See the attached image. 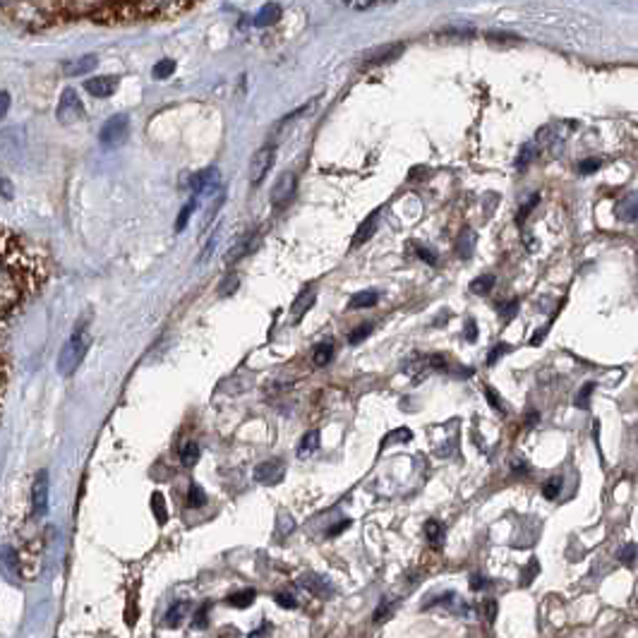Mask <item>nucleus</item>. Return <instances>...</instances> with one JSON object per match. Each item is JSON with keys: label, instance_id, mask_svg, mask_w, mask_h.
<instances>
[{"label": "nucleus", "instance_id": "f704fd0d", "mask_svg": "<svg viewBox=\"0 0 638 638\" xmlns=\"http://www.w3.org/2000/svg\"><path fill=\"white\" fill-rule=\"evenodd\" d=\"M209 607H212V605H209V602H204L202 610L195 614V622H192V626H195V629H207V624H209V619H207Z\"/></svg>", "mask_w": 638, "mask_h": 638}, {"label": "nucleus", "instance_id": "20e7f679", "mask_svg": "<svg viewBox=\"0 0 638 638\" xmlns=\"http://www.w3.org/2000/svg\"><path fill=\"white\" fill-rule=\"evenodd\" d=\"M274 159H276V146L274 144H264L260 146V149L253 154V159H250V183L253 185H260L262 180L267 178V173L272 171L274 166Z\"/></svg>", "mask_w": 638, "mask_h": 638}, {"label": "nucleus", "instance_id": "aec40b11", "mask_svg": "<svg viewBox=\"0 0 638 638\" xmlns=\"http://www.w3.org/2000/svg\"><path fill=\"white\" fill-rule=\"evenodd\" d=\"M377 300H379V295L374 291H360L348 300V310H367V307L377 305Z\"/></svg>", "mask_w": 638, "mask_h": 638}, {"label": "nucleus", "instance_id": "0eeeda50", "mask_svg": "<svg viewBox=\"0 0 638 638\" xmlns=\"http://www.w3.org/2000/svg\"><path fill=\"white\" fill-rule=\"evenodd\" d=\"M221 185V173L216 168H207L202 173H195L190 178V190L195 195H214Z\"/></svg>", "mask_w": 638, "mask_h": 638}, {"label": "nucleus", "instance_id": "4c0bfd02", "mask_svg": "<svg viewBox=\"0 0 638 638\" xmlns=\"http://www.w3.org/2000/svg\"><path fill=\"white\" fill-rule=\"evenodd\" d=\"M276 605H281V607H286V610H293V607H298V600L293 598L291 593H276Z\"/></svg>", "mask_w": 638, "mask_h": 638}, {"label": "nucleus", "instance_id": "13d9d810", "mask_svg": "<svg viewBox=\"0 0 638 638\" xmlns=\"http://www.w3.org/2000/svg\"><path fill=\"white\" fill-rule=\"evenodd\" d=\"M513 471H516V473H521V471H528V464H523V461H521V459H516V461H513Z\"/></svg>", "mask_w": 638, "mask_h": 638}, {"label": "nucleus", "instance_id": "f8f14e48", "mask_svg": "<svg viewBox=\"0 0 638 638\" xmlns=\"http://www.w3.org/2000/svg\"><path fill=\"white\" fill-rule=\"evenodd\" d=\"M84 89L96 98H108L118 89V77L115 75H103V77H91L84 82Z\"/></svg>", "mask_w": 638, "mask_h": 638}, {"label": "nucleus", "instance_id": "a19ab883", "mask_svg": "<svg viewBox=\"0 0 638 638\" xmlns=\"http://www.w3.org/2000/svg\"><path fill=\"white\" fill-rule=\"evenodd\" d=\"M216 243H219V233H214V236H212V238H209L207 248H204V253H202V257H200V260H197V262H202V264H204V262H207V260H209V257H212V255H214V248H216Z\"/></svg>", "mask_w": 638, "mask_h": 638}, {"label": "nucleus", "instance_id": "f3484780", "mask_svg": "<svg viewBox=\"0 0 638 638\" xmlns=\"http://www.w3.org/2000/svg\"><path fill=\"white\" fill-rule=\"evenodd\" d=\"M279 17H281V5L267 3V5H262V10L255 15V27H272L279 22Z\"/></svg>", "mask_w": 638, "mask_h": 638}, {"label": "nucleus", "instance_id": "c85d7f7f", "mask_svg": "<svg viewBox=\"0 0 638 638\" xmlns=\"http://www.w3.org/2000/svg\"><path fill=\"white\" fill-rule=\"evenodd\" d=\"M187 602H175V605L168 610V614H166V624L168 626H178L180 624V619L185 617V612H187Z\"/></svg>", "mask_w": 638, "mask_h": 638}, {"label": "nucleus", "instance_id": "dca6fc26", "mask_svg": "<svg viewBox=\"0 0 638 638\" xmlns=\"http://www.w3.org/2000/svg\"><path fill=\"white\" fill-rule=\"evenodd\" d=\"M302 585L310 590L312 595H317V598H331V583L326 581L324 576H317V573H310V576L302 578Z\"/></svg>", "mask_w": 638, "mask_h": 638}, {"label": "nucleus", "instance_id": "864d4df0", "mask_svg": "<svg viewBox=\"0 0 638 638\" xmlns=\"http://www.w3.org/2000/svg\"><path fill=\"white\" fill-rule=\"evenodd\" d=\"M485 612H487V619L492 622L495 619V614H497V605H495V600H487V605H485Z\"/></svg>", "mask_w": 638, "mask_h": 638}, {"label": "nucleus", "instance_id": "09e8293b", "mask_svg": "<svg viewBox=\"0 0 638 638\" xmlns=\"http://www.w3.org/2000/svg\"><path fill=\"white\" fill-rule=\"evenodd\" d=\"M634 552H636V547L634 545H626L622 552H619V559L622 561H626V564H631L634 561Z\"/></svg>", "mask_w": 638, "mask_h": 638}, {"label": "nucleus", "instance_id": "72a5a7b5", "mask_svg": "<svg viewBox=\"0 0 638 638\" xmlns=\"http://www.w3.org/2000/svg\"><path fill=\"white\" fill-rule=\"evenodd\" d=\"M240 286V279L238 276H228L224 283H221V291H219V295L221 298H228L231 293H236V288Z\"/></svg>", "mask_w": 638, "mask_h": 638}, {"label": "nucleus", "instance_id": "412c9836", "mask_svg": "<svg viewBox=\"0 0 638 638\" xmlns=\"http://www.w3.org/2000/svg\"><path fill=\"white\" fill-rule=\"evenodd\" d=\"M180 461H183L185 468H192L200 461V444L197 442H185L180 447Z\"/></svg>", "mask_w": 638, "mask_h": 638}, {"label": "nucleus", "instance_id": "6ab92c4d", "mask_svg": "<svg viewBox=\"0 0 638 638\" xmlns=\"http://www.w3.org/2000/svg\"><path fill=\"white\" fill-rule=\"evenodd\" d=\"M473 248H476V233H473L471 228H464V231L459 233V240H456V255H459L461 260H468V257L473 255Z\"/></svg>", "mask_w": 638, "mask_h": 638}, {"label": "nucleus", "instance_id": "c9c22d12", "mask_svg": "<svg viewBox=\"0 0 638 638\" xmlns=\"http://www.w3.org/2000/svg\"><path fill=\"white\" fill-rule=\"evenodd\" d=\"M413 439V432L406 430V427H401V430L391 432L389 437H386V442H396V444H403V442H411Z\"/></svg>", "mask_w": 638, "mask_h": 638}, {"label": "nucleus", "instance_id": "37998d69", "mask_svg": "<svg viewBox=\"0 0 638 638\" xmlns=\"http://www.w3.org/2000/svg\"><path fill=\"white\" fill-rule=\"evenodd\" d=\"M590 394H593V384H585V389L578 391V396H576V406H581V408L588 406Z\"/></svg>", "mask_w": 638, "mask_h": 638}, {"label": "nucleus", "instance_id": "49530a36", "mask_svg": "<svg viewBox=\"0 0 638 638\" xmlns=\"http://www.w3.org/2000/svg\"><path fill=\"white\" fill-rule=\"evenodd\" d=\"M600 168V161L598 159H588V161H583L581 166H578V171L581 173H593V171H598Z\"/></svg>", "mask_w": 638, "mask_h": 638}, {"label": "nucleus", "instance_id": "393cba45", "mask_svg": "<svg viewBox=\"0 0 638 638\" xmlns=\"http://www.w3.org/2000/svg\"><path fill=\"white\" fill-rule=\"evenodd\" d=\"M492 286H495L492 274H483V276L471 281V293H476V295H487V293L492 291Z\"/></svg>", "mask_w": 638, "mask_h": 638}, {"label": "nucleus", "instance_id": "39448f33", "mask_svg": "<svg viewBox=\"0 0 638 638\" xmlns=\"http://www.w3.org/2000/svg\"><path fill=\"white\" fill-rule=\"evenodd\" d=\"M295 192H298V175L293 171H286L276 180V185H274V190H272V204L276 209L288 207L291 200L295 197Z\"/></svg>", "mask_w": 638, "mask_h": 638}, {"label": "nucleus", "instance_id": "ea45409f", "mask_svg": "<svg viewBox=\"0 0 638 638\" xmlns=\"http://www.w3.org/2000/svg\"><path fill=\"white\" fill-rule=\"evenodd\" d=\"M0 195H3L5 200H13L15 197V187L8 178H5V175H0Z\"/></svg>", "mask_w": 638, "mask_h": 638}, {"label": "nucleus", "instance_id": "c756f323", "mask_svg": "<svg viewBox=\"0 0 638 638\" xmlns=\"http://www.w3.org/2000/svg\"><path fill=\"white\" fill-rule=\"evenodd\" d=\"M151 509H154V516L159 523H166L168 521V511H166V499H163V495L156 492L151 497Z\"/></svg>", "mask_w": 638, "mask_h": 638}, {"label": "nucleus", "instance_id": "8fccbe9b", "mask_svg": "<svg viewBox=\"0 0 638 638\" xmlns=\"http://www.w3.org/2000/svg\"><path fill=\"white\" fill-rule=\"evenodd\" d=\"M466 336L471 338V341H476V338H478V326H476V321H473V319L466 324Z\"/></svg>", "mask_w": 638, "mask_h": 638}, {"label": "nucleus", "instance_id": "b1692460", "mask_svg": "<svg viewBox=\"0 0 638 638\" xmlns=\"http://www.w3.org/2000/svg\"><path fill=\"white\" fill-rule=\"evenodd\" d=\"M253 600H255V590L253 588H248V590H240V593H233V595H228V605L231 607H238V610H245V607H250L253 605Z\"/></svg>", "mask_w": 638, "mask_h": 638}, {"label": "nucleus", "instance_id": "ddd939ff", "mask_svg": "<svg viewBox=\"0 0 638 638\" xmlns=\"http://www.w3.org/2000/svg\"><path fill=\"white\" fill-rule=\"evenodd\" d=\"M314 302H317V291L314 288H305L300 293V295L295 298V302H293L291 307V321L293 324H298L305 314L310 312V307H314Z\"/></svg>", "mask_w": 638, "mask_h": 638}, {"label": "nucleus", "instance_id": "6e6552de", "mask_svg": "<svg viewBox=\"0 0 638 638\" xmlns=\"http://www.w3.org/2000/svg\"><path fill=\"white\" fill-rule=\"evenodd\" d=\"M286 476V466L281 459H269L255 468V480L262 485H276Z\"/></svg>", "mask_w": 638, "mask_h": 638}, {"label": "nucleus", "instance_id": "473e14b6", "mask_svg": "<svg viewBox=\"0 0 638 638\" xmlns=\"http://www.w3.org/2000/svg\"><path fill=\"white\" fill-rule=\"evenodd\" d=\"M561 492V478H549L545 485H542V495L545 499H557Z\"/></svg>", "mask_w": 638, "mask_h": 638}, {"label": "nucleus", "instance_id": "a211bd4d", "mask_svg": "<svg viewBox=\"0 0 638 638\" xmlns=\"http://www.w3.org/2000/svg\"><path fill=\"white\" fill-rule=\"evenodd\" d=\"M333 355H336V343H331V341L319 343V346H314L312 365L314 367H326L333 360Z\"/></svg>", "mask_w": 638, "mask_h": 638}, {"label": "nucleus", "instance_id": "423d86ee", "mask_svg": "<svg viewBox=\"0 0 638 638\" xmlns=\"http://www.w3.org/2000/svg\"><path fill=\"white\" fill-rule=\"evenodd\" d=\"M403 51H406V44H401V41H396V44H384V46H377V49L367 51V53H362V63H365V65H382V63H391V60H396V58H401Z\"/></svg>", "mask_w": 638, "mask_h": 638}, {"label": "nucleus", "instance_id": "79ce46f5", "mask_svg": "<svg viewBox=\"0 0 638 638\" xmlns=\"http://www.w3.org/2000/svg\"><path fill=\"white\" fill-rule=\"evenodd\" d=\"M506 350H509V346H506V343H497V346L492 348V353H490V355H487V365H495V362H497V360H499V358H502V355H504V353H506Z\"/></svg>", "mask_w": 638, "mask_h": 638}, {"label": "nucleus", "instance_id": "7c9ffc66", "mask_svg": "<svg viewBox=\"0 0 638 638\" xmlns=\"http://www.w3.org/2000/svg\"><path fill=\"white\" fill-rule=\"evenodd\" d=\"M476 34V29L473 27H447L439 32V37H452V39H468Z\"/></svg>", "mask_w": 638, "mask_h": 638}, {"label": "nucleus", "instance_id": "cd10ccee", "mask_svg": "<svg viewBox=\"0 0 638 638\" xmlns=\"http://www.w3.org/2000/svg\"><path fill=\"white\" fill-rule=\"evenodd\" d=\"M372 329H374V324H370V321H365V324L355 326V329L348 333V343H350V346H355V343L365 341V338L372 333Z\"/></svg>", "mask_w": 638, "mask_h": 638}, {"label": "nucleus", "instance_id": "c03bdc74", "mask_svg": "<svg viewBox=\"0 0 638 638\" xmlns=\"http://www.w3.org/2000/svg\"><path fill=\"white\" fill-rule=\"evenodd\" d=\"M415 255H418L423 262H427V264H437V255L432 253V250H427V248H418V250H415Z\"/></svg>", "mask_w": 638, "mask_h": 638}, {"label": "nucleus", "instance_id": "bb28decb", "mask_svg": "<svg viewBox=\"0 0 638 638\" xmlns=\"http://www.w3.org/2000/svg\"><path fill=\"white\" fill-rule=\"evenodd\" d=\"M207 504V495L200 485H190V492H187V506L190 509H200Z\"/></svg>", "mask_w": 638, "mask_h": 638}, {"label": "nucleus", "instance_id": "603ef678", "mask_svg": "<svg viewBox=\"0 0 638 638\" xmlns=\"http://www.w3.org/2000/svg\"><path fill=\"white\" fill-rule=\"evenodd\" d=\"M348 525H350V521H341V523H338V525H336V528H331L329 532H326V535H329V537H336V535H338V532H343V530H346V528H348Z\"/></svg>", "mask_w": 638, "mask_h": 638}, {"label": "nucleus", "instance_id": "2eb2a0df", "mask_svg": "<svg viewBox=\"0 0 638 638\" xmlns=\"http://www.w3.org/2000/svg\"><path fill=\"white\" fill-rule=\"evenodd\" d=\"M377 219H379V212H372L365 221H362V224L358 226V233H355L353 240H350V250L360 248V245H365L367 240L372 238L374 228H377Z\"/></svg>", "mask_w": 638, "mask_h": 638}, {"label": "nucleus", "instance_id": "de8ad7c7", "mask_svg": "<svg viewBox=\"0 0 638 638\" xmlns=\"http://www.w3.org/2000/svg\"><path fill=\"white\" fill-rule=\"evenodd\" d=\"M10 110V94L8 91H0V118H5Z\"/></svg>", "mask_w": 638, "mask_h": 638}, {"label": "nucleus", "instance_id": "4d7b16f0", "mask_svg": "<svg viewBox=\"0 0 638 638\" xmlns=\"http://www.w3.org/2000/svg\"><path fill=\"white\" fill-rule=\"evenodd\" d=\"M350 8L353 10H370V8H374V3H350Z\"/></svg>", "mask_w": 638, "mask_h": 638}, {"label": "nucleus", "instance_id": "f257e3e1", "mask_svg": "<svg viewBox=\"0 0 638 638\" xmlns=\"http://www.w3.org/2000/svg\"><path fill=\"white\" fill-rule=\"evenodd\" d=\"M89 343H91V338H89V333H87V329H77L68 338L65 346H63L60 353H58V372H60L63 377H70V374L82 365L87 350H89Z\"/></svg>", "mask_w": 638, "mask_h": 638}, {"label": "nucleus", "instance_id": "1a4fd4ad", "mask_svg": "<svg viewBox=\"0 0 638 638\" xmlns=\"http://www.w3.org/2000/svg\"><path fill=\"white\" fill-rule=\"evenodd\" d=\"M13 319V314L8 310L0 307V411H3V399H5V389H8V379H10V367H8V353L3 346V331L5 324Z\"/></svg>", "mask_w": 638, "mask_h": 638}, {"label": "nucleus", "instance_id": "58836bf2", "mask_svg": "<svg viewBox=\"0 0 638 638\" xmlns=\"http://www.w3.org/2000/svg\"><path fill=\"white\" fill-rule=\"evenodd\" d=\"M485 396L490 399V403H492V408L495 411H504V403H502V399H499V394L492 389V386H485Z\"/></svg>", "mask_w": 638, "mask_h": 638}, {"label": "nucleus", "instance_id": "a18cd8bd", "mask_svg": "<svg viewBox=\"0 0 638 638\" xmlns=\"http://www.w3.org/2000/svg\"><path fill=\"white\" fill-rule=\"evenodd\" d=\"M532 151H535V146H532V144H528V146H523V149H521V156H518V161H516V166H518V168L523 166V163H528V161L532 159Z\"/></svg>", "mask_w": 638, "mask_h": 638}, {"label": "nucleus", "instance_id": "9b49d317", "mask_svg": "<svg viewBox=\"0 0 638 638\" xmlns=\"http://www.w3.org/2000/svg\"><path fill=\"white\" fill-rule=\"evenodd\" d=\"M257 245H260V238H257V231H250V233H245L243 238L238 240L236 245L231 248V253L226 255V264L231 267V264H236V262H240L243 257H248V255H253L255 250H257Z\"/></svg>", "mask_w": 638, "mask_h": 638}, {"label": "nucleus", "instance_id": "4468645a", "mask_svg": "<svg viewBox=\"0 0 638 638\" xmlns=\"http://www.w3.org/2000/svg\"><path fill=\"white\" fill-rule=\"evenodd\" d=\"M96 65H98L96 56H84V58H77V60L65 63V65H63V72H65V77H82V75L91 72Z\"/></svg>", "mask_w": 638, "mask_h": 638}, {"label": "nucleus", "instance_id": "a878e982", "mask_svg": "<svg viewBox=\"0 0 638 638\" xmlns=\"http://www.w3.org/2000/svg\"><path fill=\"white\" fill-rule=\"evenodd\" d=\"M173 72H175V60H171V58H163V60L156 63L154 70H151L154 79H168Z\"/></svg>", "mask_w": 638, "mask_h": 638}, {"label": "nucleus", "instance_id": "e433bc0d", "mask_svg": "<svg viewBox=\"0 0 638 638\" xmlns=\"http://www.w3.org/2000/svg\"><path fill=\"white\" fill-rule=\"evenodd\" d=\"M619 216H622L624 221L636 219V200L634 197H629V204H626V207H619Z\"/></svg>", "mask_w": 638, "mask_h": 638}, {"label": "nucleus", "instance_id": "6e6d98bb", "mask_svg": "<svg viewBox=\"0 0 638 638\" xmlns=\"http://www.w3.org/2000/svg\"><path fill=\"white\" fill-rule=\"evenodd\" d=\"M485 585H487V581H485L483 576H473V588H476V590H483Z\"/></svg>", "mask_w": 638, "mask_h": 638}, {"label": "nucleus", "instance_id": "f03ea898", "mask_svg": "<svg viewBox=\"0 0 638 638\" xmlns=\"http://www.w3.org/2000/svg\"><path fill=\"white\" fill-rule=\"evenodd\" d=\"M127 132H130V118L127 115H113V118H108L103 122L101 132H98V142L103 146H108V149H113V146H120L122 142L127 139Z\"/></svg>", "mask_w": 638, "mask_h": 638}, {"label": "nucleus", "instance_id": "7ed1b4c3", "mask_svg": "<svg viewBox=\"0 0 638 638\" xmlns=\"http://www.w3.org/2000/svg\"><path fill=\"white\" fill-rule=\"evenodd\" d=\"M58 122H63V125H72V122H77L84 118V103H82V98L77 96V91L75 89H68L63 91L60 101H58Z\"/></svg>", "mask_w": 638, "mask_h": 638}, {"label": "nucleus", "instance_id": "5701e85b", "mask_svg": "<svg viewBox=\"0 0 638 638\" xmlns=\"http://www.w3.org/2000/svg\"><path fill=\"white\" fill-rule=\"evenodd\" d=\"M319 449V432L317 430H310L305 437L300 439V447H298V454L300 456H310Z\"/></svg>", "mask_w": 638, "mask_h": 638}, {"label": "nucleus", "instance_id": "5fc2aeb1", "mask_svg": "<svg viewBox=\"0 0 638 638\" xmlns=\"http://www.w3.org/2000/svg\"><path fill=\"white\" fill-rule=\"evenodd\" d=\"M269 631H272V624H264L260 631H253V634H250V638H262L264 634H269Z\"/></svg>", "mask_w": 638, "mask_h": 638}, {"label": "nucleus", "instance_id": "4be33fe9", "mask_svg": "<svg viewBox=\"0 0 638 638\" xmlns=\"http://www.w3.org/2000/svg\"><path fill=\"white\" fill-rule=\"evenodd\" d=\"M425 535H427V540L432 542V547H442V542H444V525L439 523V521H427L425 523Z\"/></svg>", "mask_w": 638, "mask_h": 638}, {"label": "nucleus", "instance_id": "2f4dec72", "mask_svg": "<svg viewBox=\"0 0 638 638\" xmlns=\"http://www.w3.org/2000/svg\"><path fill=\"white\" fill-rule=\"evenodd\" d=\"M195 207H197V200H190L185 204L183 212H180V216H178V221H175V233L185 231V226H187V221H190L192 212H195Z\"/></svg>", "mask_w": 638, "mask_h": 638}, {"label": "nucleus", "instance_id": "9d476101", "mask_svg": "<svg viewBox=\"0 0 638 638\" xmlns=\"http://www.w3.org/2000/svg\"><path fill=\"white\" fill-rule=\"evenodd\" d=\"M32 506L37 516H44L49 511V473L41 471L32 487Z\"/></svg>", "mask_w": 638, "mask_h": 638}, {"label": "nucleus", "instance_id": "3c124183", "mask_svg": "<svg viewBox=\"0 0 638 638\" xmlns=\"http://www.w3.org/2000/svg\"><path fill=\"white\" fill-rule=\"evenodd\" d=\"M389 607H391V602H389V600H384V602H382V607H379L377 614H374V619H377V622H384V614L389 612Z\"/></svg>", "mask_w": 638, "mask_h": 638}]
</instances>
